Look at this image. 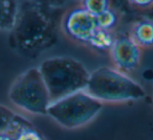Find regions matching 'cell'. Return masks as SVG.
Returning <instances> with one entry per match:
<instances>
[{
  "label": "cell",
  "instance_id": "7",
  "mask_svg": "<svg viewBox=\"0 0 153 140\" xmlns=\"http://www.w3.org/2000/svg\"><path fill=\"white\" fill-rule=\"evenodd\" d=\"M62 28L66 36L76 42L87 44L90 37L97 29L94 16L82 7L69 11L63 18Z\"/></svg>",
  "mask_w": 153,
  "mask_h": 140
},
{
  "label": "cell",
  "instance_id": "8",
  "mask_svg": "<svg viewBox=\"0 0 153 140\" xmlns=\"http://www.w3.org/2000/svg\"><path fill=\"white\" fill-rule=\"evenodd\" d=\"M32 123L24 117L16 114L7 107L0 105V134L7 133L14 136L22 127Z\"/></svg>",
  "mask_w": 153,
  "mask_h": 140
},
{
  "label": "cell",
  "instance_id": "3",
  "mask_svg": "<svg viewBox=\"0 0 153 140\" xmlns=\"http://www.w3.org/2000/svg\"><path fill=\"white\" fill-rule=\"evenodd\" d=\"M85 91L104 104H122L142 99L144 88L114 67H100L90 72Z\"/></svg>",
  "mask_w": 153,
  "mask_h": 140
},
{
  "label": "cell",
  "instance_id": "13",
  "mask_svg": "<svg viewBox=\"0 0 153 140\" xmlns=\"http://www.w3.org/2000/svg\"><path fill=\"white\" fill-rule=\"evenodd\" d=\"M81 1L82 9H84L94 17L105 12L106 10L110 9L109 0H81Z\"/></svg>",
  "mask_w": 153,
  "mask_h": 140
},
{
  "label": "cell",
  "instance_id": "15",
  "mask_svg": "<svg viewBox=\"0 0 153 140\" xmlns=\"http://www.w3.org/2000/svg\"><path fill=\"white\" fill-rule=\"evenodd\" d=\"M30 1L45 7V9H56V7H63L67 0H30Z\"/></svg>",
  "mask_w": 153,
  "mask_h": 140
},
{
  "label": "cell",
  "instance_id": "2",
  "mask_svg": "<svg viewBox=\"0 0 153 140\" xmlns=\"http://www.w3.org/2000/svg\"><path fill=\"white\" fill-rule=\"evenodd\" d=\"M51 102L86 89L90 72L80 61L69 57H53L38 66Z\"/></svg>",
  "mask_w": 153,
  "mask_h": 140
},
{
  "label": "cell",
  "instance_id": "4",
  "mask_svg": "<svg viewBox=\"0 0 153 140\" xmlns=\"http://www.w3.org/2000/svg\"><path fill=\"white\" fill-rule=\"evenodd\" d=\"M103 108L104 105L102 102L92 97L85 90H82L51 102L47 110V116L60 127L74 130L91 122Z\"/></svg>",
  "mask_w": 153,
  "mask_h": 140
},
{
  "label": "cell",
  "instance_id": "6",
  "mask_svg": "<svg viewBox=\"0 0 153 140\" xmlns=\"http://www.w3.org/2000/svg\"><path fill=\"white\" fill-rule=\"evenodd\" d=\"M109 53L113 67L128 75L137 69L142 61V49L129 36L115 37Z\"/></svg>",
  "mask_w": 153,
  "mask_h": 140
},
{
  "label": "cell",
  "instance_id": "1",
  "mask_svg": "<svg viewBox=\"0 0 153 140\" xmlns=\"http://www.w3.org/2000/svg\"><path fill=\"white\" fill-rule=\"evenodd\" d=\"M47 10L30 0L19 2L10 42L21 55L37 57L55 44L56 25Z\"/></svg>",
  "mask_w": 153,
  "mask_h": 140
},
{
  "label": "cell",
  "instance_id": "16",
  "mask_svg": "<svg viewBox=\"0 0 153 140\" xmlns=\"http://www.w3.org/2000/svg\"><path fill=\"white\" fill-rule=\"evenodd\" d=\"M132 4H134L137 7H143L146 9L153 4V0H130Z\"/></svg>",
  "mask_w": 153,
  "mask_h": 140
},
{
  "label": "cell",
  "instance_id": "11",
  "mask_svg": "<svg viewBox=\"0 0 153 140\" xmlns=\"http://www.w3.org/2000/svg\"><path fill=\"white\" fill-rule=\"evenodd\" d=\"M114 39L115 37L111 30L97 28L87 42V45L98 51H110Z\"/></svg>",
  "mask_w": 153,
  "mask_h": 140
},
{
  "label": "cell",
  "instance_id": "5",
  "mask_svg": "<svg viewBox=\"0 0 153 140\" xmlns=\"http://www.w3.org/2000/svg\"><path fill=\"white\" fill-rule=\"evenodd\" d=\"M11 102L34 115H47L51 98L38 67L24 71L12 84L9 91Z\"/></svg>",
  "mask_w": 153,
  "mask_h": 140
},
{
  "label": "cell",
  "instance_id": "9",
  "mask_svg": "<svg viewBox=\"0 0 153 140\" xmlns=\"http://www.w3.org/2000/svg\"><path fill=\"white\" fill-rule=\"evenodd\" d=\"M129 37L140 49L153 47V21L150 19H142L135 22Z\"/></svg>",
  "mask_w": 153,
  "mask_h": 140
},
{
  "label": "cell",
  "instance_id": "12",
  "mask_svg": "<svg viewBox=\"0 0 153 140\" xmlns=\"http://www.w3.org/2000/svg\"><path fill=\"white\" fill-rule=\"evenodd\" d=\"M94 19H96V24L98 28L112 32V28L117 25V16L113 10L108 9L103 13L99 14L98 16H96Z\"/></svg>",
  "mask_w": 153,
  "mask_h": 140
},
{
  "label": "cell",
  "instance_id": "14",
  "mask_svg": "<svg viewBox=\"0 0 153 140\" xmlns=\"http://www.w3.org/2000/svg\"><path fill=\"white\" fill-rule=\"evenodd\" d=\"M13 137L15 140H46L38 130L33 127V125L22 127Z\"/></svg>",
  "mask_w": 153,
  "mask_h": 140
},
{
  "label": "cell",
  "instance_id": "17",
  "mask_svg": "<svg viewBox=\"0 0 153 140\" xmlns=\"http://www.w3.org/2000/svg\"><path fill=\"white\" fill-rule=\"evenodd\" d=\"M0 140H15L12 135L7 133H1L0 134Z\"/></svg>",
  "mask_w": 153,
  "mask_h": 140
},
{
  "label": "cell",
  "instance_id": "10",
  "mask_svg": "<svg viewBox=\"0 0 153 140\" xmlns=\"http://www.w3.org/2000/svg\"><path fill=\"white\" fill-rule=\"evenodd\" d=\"M19 0H0V30H11L15 23Z\"/></svg>",
  "mask_w": 153,
  "mask_h": 140
}]
</instances>
